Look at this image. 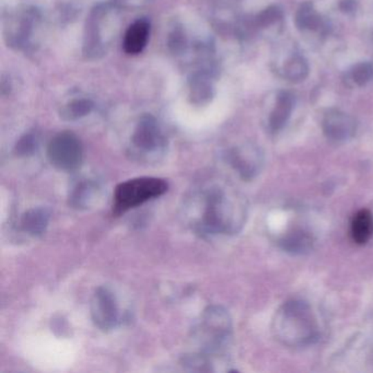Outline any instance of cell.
I'll return each mask as SVG.
<instances>
[{
  "label": "cell",
  "mask_w": 373,
  "mask_h": 373,
  "mask_svg": "<svg viewBox=\"0 0 373 373\" xmlns=\"http://www.w3.org/2000/svg\"><path fill=\"white\" fill-rule=\"evenodd\" d=\"M183 209L191 228L205 238L238 233L247 218L243 198L221 182H204L195 187Z\"/></svg>",
  "instance_id": "1"
},
{
  "label": "cell",
  "mask_w": 373,
  "mask_h": 373,
  "mask_svg": "<svg viewBox=\"0 0 373 373\" xmlns=\"http://www.w3.org/2000/svg\"><path fill=\"white\" fill-rule=\"evenodd\" d=\"M192 350L182 359L189 371H219L226 365L227 354L232 342V320L220 305L208 307L191 333Z\"/></svg>",
  "instance_id": "2"
},
{
  "label": "cell",
  "mask_w": 373,
  "mask_h": 373,
  "mask_svg": "<svg viewBox=\"0 0 373 373\" xmlns=\"http://www.w3.org/2000/svg\"><path fill=\"white\" fill-rule=\"evenodd\" d=\"M274 336L285 346L305 347L320 337L318 318L303 300L292 299L279 307L271 324Z\"/></svg>",
  "instance_id": "3"
},
{
  "label": "cell",
  "mask_w": 373,
  "mask_h": 373,
  "mask_svg": "<svg viewBox=\"0 0 373 373\" xmlns=\"http://www.w3.org/2000/svg\"><path fill=\"white\" fill-rule=\"evenodd\" d=\"M166 180L151 176L136 178L116 186L113 196V213L116 216L140 207L145 202L160 198L168 192Z\"/></svg>",
  "instance_id": "4"
},
{
  "label": "cell",
  "mask_w": 373,
  "mask_h": 373,
  "mask_svg": "<svg viewBox=\"0 0 373 373\" xmlns=\"http://www.w3.org/2000/svg\"><path fill=\"white\" fill-rule=\"evenodd\" d=\"M48 158L50 164L61 171H76L84 160L82 142L74 133H59L48 144Z\"/></svg>",
  "instance_id": "5"
},
{
  "label": "cell",
  "mask_w": 373,
  "mask_h": 373,
  "mask_svg": "<svg viewBox=\"0 0 373 373\" xmlns=\"http://www.w3.org/2000/svg\"><path fill=\"white\" fill-rule=\"evenodd\" d=\"M90 312L95 325L103 332L115 329L121 320L119 303L108 287H99L95 289L90 303Z\"/></svg>",
  "instance_id": "6"
},
{
  "label": "cell",
  "mask_w": 373,
  "mask_h": 373,
  "mask_svg": "<svg viewBox=\"0 0 373 373\" xmlns=\"http://www.w3.org/2000/svg\"><path fill=\"white\" fill-rule=\"evenodd\" d=\"M132 142L137 155L142 157L157 155L164 147V140L157 122L150 116L142 119L137 125Z\"/></svg>",
  "instance_id": "7"
},
{
  "label": "cell",
  "mask_w": 373,
  "mask_h": 373,
  "mask_svg": "<svg viewBox=\"0 0 373 373\" xmlns=\"http://www.w3.org/2000/svg\"><path fill=\"white\" fill-rule=\"evenodd\" d=\"M323 132L333 142H345L355 134L356 123L350 115L332 110L324 116Z\"/></svg>",
  "instance_id": "8"
},
{
  "label": "cell",
  "mask_w": 373,
  "mask_h": 373,
  "mask_svg": "<svg viewBox=\"0 0 373 373\" xmlns=\"http://www.w3.org/2000/svg\"><path fill=\"white\" fill-rule=\"evenodd\" d=\"M228 161L242 179L252 180L260 173L262 158L253 149H233L229 153Z\"/></svg>",
  "instance_id": "9"
},
{
  "label": "cell",
  "mask_w": 373,
  "mask_h": 373,
  "mask_svg": "<svg viewBox=\"0 0 373 373\" xmlns=\"http://www.w3.org/2000/svg\"><path fill=\"white\" fill-rule=\"evenodd\" d=\"M101 186L95 180L80 179L69 191V205L75 209H88L93 207L100 196Z\"/></svg>",
  "instance_id": "10"
},
{
  "label": "cell",
  "mask_w": 373,
  "mask_h": 373,
  "mask_svg": "<svg viewBox=\"0 0 373 373\" xmlns=\"http://www.w3.org/2000/svg\"><path fill=\"white\" fill-rule=\"evenodd\" d=\"M50 213L44 207L31 208L20 219V230L30 237H40L46 231Z\"/></svg>",
  "instance_id": "11"
},
{
  "label": "cell",
  "mask_w": 373,
  "mask_h": 373,
  "mask_svg": "<svg viewBox=\"0 0 373 373\" xmlns=\"http://www.w3.org/2000/svg\"><path fill=\"white\" fill-rule=\"evenodd\" d=\"M150 24L146 20H138L127 30L124 39V50L129 55L142 53L149 39Z\"/></svg>",
  "instance_id": "12"
},
{
  "label": "cell",
  "mask_w": 373,
  "mask_h": 373,
  "mask_svg": "<svg viewBox=\"0 0 373 373\" xmlns=\"http://www.w3.org/2000/svg\"><path fill=\"white\" fill-rule=\"evenodd\" d=\"M280 245L283 250L291 254H305L312 250L314 239L303 229L296 228L281 238Z\"/></svg>",
  "instance_id": "13"
},
{
  "label": "cell",
  "mask_w": 373,
  "mask_h": 373,
  "mask_svg": "<svg viewBox=\"0 0 373 373\" xmlns=\"http://www.w3.org/2000/svg\"><path fill=\"white\" fill-rule=\"evenodd\" d=\"M294 106V97L288 91H283L277 97L276 106L269 119V126L274 133L278 132L290 119Z\"/></svg>",
  "instance_id": "14"
},
{
  "label": "cell",
  "mask_w": 373,
  "mask_h": 373,
  "mask_svg": "<svg viewBox=\"0 0 373 373\" xmlns=\"http://www.w3.org/2000/svg\"><path fill=\"white\" fill-rule=\"evenodd\" d=\"M350 234L355 243L365 245L373 236V216L368 209H361L356 213L350 224Z\"/></svg>",
  "instance_id": "15"
},
{
  "label": "cell",
  "mask_w": 373,
  "mask_h": 373,
  "mask_svg": "<svg viewBox=\"0 0 373 373\" xmlns=\"http://www.w3.org/2000/svg\"><path fill=\"white\" fill-rule=\"evenodd\" d=\"M296 26L299 30L316 31L322 28V19L316 14L313 3L310 1L300 6L296 16Z\"/></svg>",
  "instance_id": "16"
},
{
  "label": "cell",
  "mask_w": 373,
  "mask_h": 373,
  "mask_svg": "<svg viewBox=\"0 0 373 373\" xmlns=\"http://www.w3.org/2000/svg\"><path fill=\"white\" fill-rule=\"evenodd\" d=\"M307 75H309V65L303 56H292L285 64L284 76L290 82H303Z\"/></svg>",
  "instance_id": "17"
},
{
  "label": "cell",
  "mask_w": 373,
  "mask_h": 373,
  "mask_svg": "<svg viewBox=\"0 0 373 373\" xmlns=\"http://www.w3.org/2000/svg\"><path fill=\"white\" fill-rule=\"evenodd\" d=\"M93 108V103L89 100H76L69 103L64 112V117L67 119H77L88 115Z\"/></svg>",
  "instance_id": "18"
},
{
  "label": "cell",
  "mask_w": 373,
  "mask_h": 373,
  "mask_svg": "<svg viewBox=\"0 0 373 373\" xmlns=\"http://www.w3.org/2000/svg\"><path fill=\"white\" fill-rule=\"evenodd\" d=\"M281 17H283V11H281L278 6H271V7H268L265 10L262 11L260 15L255 17V27H269L271 24L278 21Z\"/></svg>",
  "instance_id": "19"
},
{
  "label": "cell",
  "mask_w": 373,
  "mask_h": 373,
  "mask_svg": "<svg viewBox=\"0 0 373 373\" xmlns=\"http://www.w3.org/2000/svg\"><path fill=\"white\" fill-rule=\"evenodd\" d=\"M373 77V64L361 63L354 67L352 78L358 86H365Z\"/></svg>",
  "instance_id": "20"
},
{
  "label": "cell",
  "mask_w": 373,
  "mask_h": 373,
  "mask_svg": "<svg viewBox=\"0 0 373 373\" xmlns=\"http://www.w3.org/2000/svg\"><path fill=\"white\" fill-rule=\"evenodd\" d=\"M37 148V138L35 135L28 134L22 137L21 140L17 142L16 151L17 155L20 157H26V155H31L35 153Z\"/></svg>",
  "instance_id": "21"
},
{
  "label": "cell",
  "mask_w": 373,
  "mask_h": 373,
  "mask_svg": "<svg viewBox=\"0 0 373 373\" xmlns=\"http://www.w3.org/2000/svg\"><path fill=\"white\" fill-rule=\"evenodd\" d=\"M356 8H357V1L356 0H342L339 3V9L343 12H346V14H350V12L355 11Z\"/></svg>",
  "instance_id": "22"
}]
</instances>
